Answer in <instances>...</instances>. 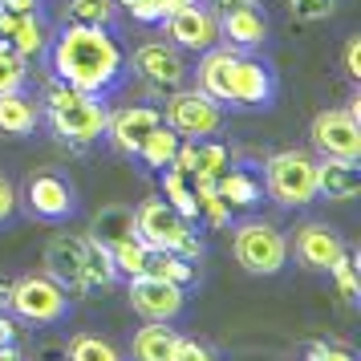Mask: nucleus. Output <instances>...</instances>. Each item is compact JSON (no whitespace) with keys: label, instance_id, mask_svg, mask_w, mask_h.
<instances>
[{"label":"nucleus","instance_id":"1","mask_svg":"<svg viewBox=\"0 0 361 361\" xmlns=\"http://www.w3.org/2000/svg\"><path fill=\"white\" fill-rule=\"evenodd\" d=\"M49 66L57 82L85 90V94H106L126 73V49L102 25H73V20H66V29L49 45Z\"/></svg>","mask_w":361,"mask_h":361},{"label":"nucleus","instance_id":"2","mask_svg":"<svg viewBox=\"0 0 361 361\" xmlns=\"http://www.w3.org/2000/svg\"><path fill=\"white\" fill-rule=\"evenodd\" d=\"M195 90L219 106H240V110H268L276 102V73L247 57L244 49H207L195 69Z\"/></svg>","mask_w":361,"mask_h":361},{"label":"nucleus","instance_id":"3","mask_svg":"<svg viewBox=\"0 0 361 361\" xmlns=\"http://www.w3.org/2000/svg\"><path fill=\"white\" fill-rule=\"evenodd\" d=\"M41 114L49 118V126L57 138L66 142H98L106 134V122H110V106L102 102V94H85V90H73V85L57 82L53 78L45 85V106Z\"/></svg>","mask_w":361,"mask_h":361},{"label":"nucleus","instance_id":"4","mask_svg":"<svg viewBox=\"0 0 361 361\" xmlns=\"http://www.w3.org/2000/svg\"><path fill=\"white\" fill-rule=\"evenodd\" d=\"M231 256L252 276H276L288 264V235L268 219H244L231 231Z\"/></svg>","mask_w":361,"mask_h":361},{"label":"nucleus","instance_id":"5","mask_svg":"<svg viewBox=\"0 0 361 361\" xmlns=\"http://www.w3.org/2000/svg\"><path fill=\"white\" fill-rule=\"evenodd\" d=\"M264 187L280 207H309L317 199V159L305 150H276L264 163Z\"/></svg>","mask_w":361,"mask_h":361},{"label":"nucleus","instance_id":"6","mask_svg":"<svg viewBox=\"0 0 361 361\" xmlns=\"http://www.w3.org/2000/svg\"><path fill=\"white\" fill-rule=\"evenodd\" d=\"M8 309L29 325H61L69 317V293L49 276V272H33L8 284Z\"/></svg>","mask_w":361,"mask_h":361},{"label":"nucleus","instance_id":"7","mask_svg":"<svg viewBox=\"0 0 361 361\" xmlns=\"http://www.w3.org/2000/svg\"><path fill=\"white\" fill-rule=\"evenodd\" d=\"M163 122L171 130L179 134V138H215V134L224 130V106L215 98H207L203 90H171V98H166V114Z\"/></svg>","mask_w":361,"mask_h":361},{"label":"nucleus","instance_id":"8","mask_svg":"<svg viewBox=\"0 0 361 361\" xmlns=\"http://www.w3.org/2000/svg\"><path fill=\"white\" fill-rule=\"evenodd\" d=\"M134 228L138 240L154 252H179V244L191 235V219H183L163 195H147L134 207Z\"/></svg>","mask_w":361,"mask_h":361},{"label":"nucleus","instance_id":"9","mask_svg":"<svg viewBox=\"0 0 361 361\" xmlns=\"http://www.w3.org/2000/svg\"><path fill=\"white\" fill-rule=\"evenodd\" d=\"M309 138L312 147L321 150V159H345V163L361 159V122L341 106H329L312 118Z\"/></svg>","mask_w":361,"mask_h":361},{"label":"nucleus","instance_id":"10","mask_svg":"<svg viewBox=\"0 0 361 361\" xmlns=\"http://www.w3.org/2000/svg\"><path fill=\"white\" fill-rule=\"evenodd\" d=\"M126 296H130V309L142 317V321H175L183 309H187V288L183 284H171L163 276H150V272H138L126 284Z\"/></svg>","mask_w":361,"mask_h":361},{"label":"nucleus","instance_id":"11","mask_svg":"<svg viewBox=\"0 0 361 361\" xmlns=\"http://www.w3.org/2000/svg\"><path fill=\"white\" fill-rule=\"evenodd\" d=\"M159 25H163L166 37L175 41V49L207 53V49H215V45L224 41V37H219V17H215L203 0H191V4L175 8V13L163 17Z\"/></svg>","mask_w":361,"mask_h":361},{"label":"nucleus","instance_id":"12","mask_svg":"<svg viewBox=\"0 0 361 361\" xmlns=\"http://www.w3.org/2000/svg\"><path fill=\"white\" fill-rule=\"evenodd\" d=\"M25 203L37 219H69L78 212V187L61 171H33L25 179Z\"/></svg>","mask_w":361,"mask_h":361},{"label":"nucleus","instance_id":"13","mask_svg":"<svg viewBox=\"0 0 361 361\" xmlns=\"http://www.w3.org/2000/svg\"><path fill=\"white\" fill-rule=\"evenodd\" d=\"M126 61H134L138 78L147 85H154V90H163V94H171V90H179V85L187 82L183 53L175 49V45H166V41H147V45H138L134 57H126Z\"/></svg>","mask_w":361,"mask_h":361},{"label":"nucleus","instance_id":"14","mask_svg":"<svg viewBox=\"0 0 361 361\" xmlns=\"http://www.w3.org/2000/svg\"><path fill=\"white\" fill-rule=\"evenodd\" d=\"M341 252H345V240L329 224H317V219L300 224L293 231V244H288V256H296V264L309 268V272H329V264Z\"/></svg>","mask_w":361,"mask_h":361},{"label":"nucleus","instance_id":"15","mask_svg":"<svg viewBox=\"0 0 361 361\" xmlns=\"http://www.w3.org/2000/svg\"><path fill=\"white\" fill-rule=\"evenodd\" d=\"M45 272H49L66 293H90V288H85L82 235H53L49 247H45Z\"/></svg>","mask_w":361,"mask_h":361},{"label":"nucleus","instance_id":"16","mask_svg":"<svg viewBox=\"0 0 361 361\" xmlns=\"http://www.w3.org/2000/svg\"><path fill=\"white\" fill-rule=\"evenodd\" d=\"M159 122H163V114H159L154 106H126V110L110 114L106 134H110V142H114L118 154H138V147L147 142V134L154 130Z\"/></svg>","mask_w":361,"mask_h":361},{"label":"nucleus","instance_id":"17","mask_svg":"<svg viewBox=\"0 0 361 361\" xmlns=\"http://www.w3.org/2000/svg\"><path fill=\"white\" fill-rule=\"evenodd\" d=\"M317 195L329 203H349L361 195V175L357 163H345V159H321L317 163Z\"/></svg>","mask_w":361,"mask_h":361},{"label":"nucleus","instance_id":"18","mask_svg":"<svg viewBox=\"0 0 361 361\" xmlns=\"http://www.w3.org/2000/svg\"><path fill=\"white\" fill-rule=\"evenodd\" d=\"M41 118L45 114H41L37 98H29L25 90L0 94V134H4V138H29V134H37Z\"/></svg>","mask_w":361,"mask_h":361},{"label":"nucleus","instance_id":"19","mask_svg":"<svg viewBox=\"0 0 361 361\" xmlns=\"http://www.w3.org/2000/svg\"><path fill=\"white\" fill-rule=\"evenodd\" d=\"M219 37L231 41V49H256L268 37V17L260 8H231L219 13Z\"/></svg>","mask_w":361,"mask_h":361},{"label":"nucleus","instance_id":"20","mask_svg":"<svg viewBox=\"0 0 361 361\" xmlns=\"http://www.w3.org/2000/svg\"><path fill=\"white\" fill-rule=\"evenodd\" d=\"M175 345H179V333L171 329V321H147L134 333L130 357L134 361H171L175 357Z\"/></svg>","mask_w":361,"mask_h":361},{"label":"nucleus","instance_id":"21","mask_svg":"<svg viewBox=\"0 0 361 361\" xmlns=\"http://www.w3.org/2000/svg\"><path fill=\"white\" fill-rule=\"evenodd\" d=\"M215 191L219 199L228 203V207H256L264 195V183L252 175V171H240V166H224L219 175H215Z\"/></svg>","mask_w":361,"mask_h":361},{"label":"nucleus","instance_id":"22","mask_svg":"<svg viewBox=\"0 0 361 361\" xmlns=\"http://www.w3.org/2000/svg\"><path fill=\"white\" fill-rule=\"evenodd\" d=\"M82 252H85V288H110V284H118V264L114 256H110V247L102 244V240H94L90 231L82 235Z\"/></svg>","mask_w":361,"mask_h":361},{"label":"nucleus","instance_id":"23","mask_svg":"<svg viewBox=\"0 0 361 361\" xmlns=\"http://www.w3.org/2000/svg\"><path fill=\"white\" fill-rule=\"evenodd\" d=\"M90 235L102 240L106 247L118 244V240H126V235H138V228H134V207H122V203L102 207V212L94 215V224H90Z\"/></svg>","mask_w":361,"mask_h":361},{"label":"nucleus","instance_id":"24","mask_svg":"<svg viewBox=\"0 0 361 361\" xmlns=\"http://www.w3.org/2000/svg\"><path fill=\"white\" fill-rule=\"evenodd\" d=\"M179 142H183L179 134L171 130L166 122H159V126L147 134V142L138 147V154H134V159H142L150 171H166V166H171V159H175V150H179Z\"/></svg>","mask_w":361,"mask_h":361},{"label":"nucleus","instance_id":"25","mask_svg":"<svg viewBox=\"0 0 361 361\" xmlns=\"http://www.w3.org/2000/svg\"><path fill=\"white\" fill-rule=\"evenodd\" d=\"M66 361H126V353L102 333H78L66 345Z\"/></svg>","mask_w":361,"mask_h":361},{"label":"nucleus","instance_id":"26","mask_svg":"<svg viewBox=\"0 0 361 361\" xmlns=\"http://www.w3.org/2000/svg\"><path fill=\"white\" fill-rule=\"evenodd\" d=\"M147 272L171 280V284H183V288L195 284V276H199V268L191 260H183L179 252H154V247H150V256H147Z\"/></svg>","mask_w":361,"mask_h":361},{"label":"nucleus","instance_id":"27","mask_svg":"<svg viewBox=\"0 0 361 361\" xmlns=\"http://www.w3.org/2000/svg\"><path fill=\"white\" fill-rule=\"evenodd\" d=\"M163 199H166V203H171V207H175L179 215H183V219H199L195 187H191V179H187V175L171 171V166L163 171Z\"/></svg>","mask_w":361,"mask_h":361},{"label":"nucleus","instance_id":"28","mask_svg":"<svg viewBox=\"0 0 361 361\" xmlns=\"http://www.w3.org/2000/svg\"><path fill=\"white\" fill-rule=\"evenodd\" d=\"M8 45L29 61V57H41V53L49 49V41H45V25L37 20V13H29V17L17 20V29L8 33Z\"/></svg>","mask_w":361,"mask_h":361},{"label":"nucleus","instance_id":"29","mask_svg":"<svg viewBox=\"0 0 361 361\" xmlns=\"http://www.w3.org/2000/svg\"><path fill=\"white\" fill-rule=\"evenodd\" d=\"M66 17L73 25H102V29H110L118 17V0H69Z\"/></svg>","mask_w":361,"mask_h":361},{"label":"nucleus","instance_id":"30","mask_svg":"<svg viewBox=\"0 0 361 361\" xmlns=\"http://www.w3.org/2000/svg\"><path fill=\"white\" fill-rule=\"evenodd\" d=\"M110 256H114V264H118V272H122V276H138V272H147L150 247L142 244L138 235H126V240L110 244Z\"/></svg>","mask_w":361,"mask_h":361},{"label":"nucleus","instance_id":"31","mask_svg":"<svg viewBox=\"0 0 361 361\" xmlns=\"http://www.w3.org/2000/svg\"><path fill=\"white\" fill-rule=\"evenodd\" d=\"M25 82H29V61H25L8 41H0V94L25 90Z\"/></svg>","mask_w":361,"mask_h":361},{"label":"nucleus","instance_id":"32","mask_svg":"<svg viewBox=\"0 0 361 361\" xmlns=\"http://www.w3.org/2000/svg\"><path fill=\"white\" fill-rule=\"evenodd\" d=\"M224 166H228V147H224V142H212V138H199V142H195V171H191V179H215Z\"/></svg>","mask_w":361,"mask_h":361},{"label":"nucleus","instance_id":"33","mask_svg":"<svg viewBox=\"0 0 361 361\" xmlns=\"http://www.w3.org/2000/svg\"><path fill=\"white\" fill-rule=\"evenodd\" d=\"M329 276H333V284H337V293L349 300V305H357L361 296V284H357V260H353V252L345 247L337 260L329 264Z\"/></svg>","mask_w":361,"mask_h":361},{"label":"nucleus","instance_id":"34","mask_svg":"<svg viewBox=\"0 0 361 361\" xmlns=\"http://www.w3.org/2000/svg\"><path fill=\"white\" fill-rule=\"evenodd\" d=\"M333 8H337V0H288V13L296 20H325L333 17Z\"/></svg>","mask_w":361,"mask_h":361},{"label":"nucleus","instance_id":"35","mask_svg":"<svg viewBox=\"0 0 361 361\" xmlns=\"http://www.w3.org/2000/svg\"><path fill=\"white\" fill-rule=\"evenodd\" d=\"M171 361H219V357H215V353H212L203 341L179 337V345H175V357H171Z\"/></svg>","mask_w":361,"mask_h":361},{"label":"nucleus","instance_id":"36","mask_svg":"<svg viewBox=\"0 0 361 361\" xmlns=\"http://www.w3.org/2000/svg\"><path fill=\"white\" fill-rule=\"evenodd\" d=\"M312 361H357L345 345H325V341H317L312 345V353H309Z\"/></svg>","mask_w":361,"mask_h":361},{"label":"nucleus","instance_id":"37","mask_svg":"<svg viewBox=\"0 0 361 361\" xmlns=\"http://www.w3.org/2000/svg\"><path fill=\"white\" fill-rule=\"evenodd\" d=\"M17 215V187L0 175V224H8Z\"/></svg>","mask_w":361,"mask_h":361},{"label":"nucleus","instance_id":"38","mask_svg":"<svg viewBox=\"0 0 361 361\" xmlns=\"http://www.w3.org/2000/svg\"><path fill=\"white\" fill-rule=\"evenodd\" d=\"M345 73L361 78V37H349V45H345Z\"/></svg>","mask_w":361,"mask_h":361},{"label":"nucleus","instance_id":"39","mask_svg":"<svg viewBox=\"0 0 361 361\" xmlns=\"http://www.w3.org/2000/svg\"><path fill=\"white\" fill-rule=\"evenodd\" d=\"M207 8H212L215 17L219 13H231V8H260V0H203Z\"/></svg>","mask_w":361,"mask_h":361},{"label":"nucleus","instance_id":"40","mask_svg":"<svg viewBox=\"0 0 361 361\" xmlns=\"http://www.w3.org/2000/svg\"><path fill=\"white\" fill-rule=\"evenodd\" d=\"M0 345H17V321L0 312Z\"/></svg>","mask_w":361,"mask_h":361},{"label":"nucleus","instance_id":"41","mask_svg":"<svg viewBox=\"0 0 361 361\" xmlns=\"http://www.w3.org/2000/svg\"><path fill=\"white\" fill-rule=\"evenodd\" d=\"M4 8L17 17H29V13H37V0H4Z\"/></svg>","mask_w":361,"mask_h":361},{"label":"nucleus","instance_id":"42","mask_svg":"<svg viewBox=\"0 0 361 361\" xmlns=\"http://www.w3.org/2000/svg\"><path fill=\"white\" fill-rule=\"evenodd\" d=\"M0 361H25V353L17 345H0Z\"/></svg>","mask_w":361,"mask_h":361},{"label":"nucleus","instance_id":"43","mask_svg":"<svg viewBox=\"0 0 361 361\" xmlns=\"http://www.w3.org/2000/svg\"><path fill=\"white\" fill-rule=\"evenodd\" d=\"M8 305V284H0V309Z\"/></svg>","mask_w":361,"mask_h":361},{"label":"nucleus","instance_id":"44","mask_svg":"<svg viewBox=\"0 0 361 361\" xmlns=\"http://www.w3.org/2000/svg\"><path fill=\"white\" fill-rule=\"evenodd\" d=\"M305 361H312V357H305Z\"/></svg>","mask_w":361,"mask_h":361}]
</instances>
